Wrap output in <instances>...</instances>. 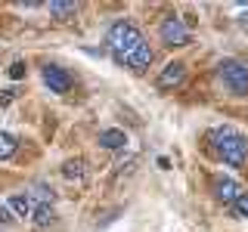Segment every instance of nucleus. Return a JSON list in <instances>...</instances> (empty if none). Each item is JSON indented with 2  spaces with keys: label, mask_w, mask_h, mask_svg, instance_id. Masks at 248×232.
I'll return each mask as SVG.
<instances>
[{
  "label": "nucleus",
  "mask_w": 248,
  "mask_h": 232,
  "mask_svg": "<svg viewBox=\"0 0 248 232\" xmlns=\"http://www.w3.org/2000/svg\"><path fill=\"white\" fill-rule=\"evenodd\" d=\"M75 13H78L75 3H62V0H53L50 3V15H56V19H72Z\"/></svg>",
  "instance_id": "9b49d317"
},
{
  "label": "nucleus",
  "mask_w": 248,
  "mask_h": 232,
  "mask_svg": "<svg viewBox=\"0 0 248 232\" xmlns=\"http://www.w3.org/2000/svg\"><path fill=\"white\" fill-rule=\"evenodd\" d=\"M208 139H211L217 158H220L223 164H230V167H245L248 164V139L239 133V130L214 127L211 133H208Z\"/></svg>",
  "instance_id": "f257e3e1"
},
{
  "label": "nucleus",
  "mask_w": 248,
  "mask_h": 232,
  "mask_svg": "<svg viewBox=\"0 0 248 232\" xmlns=\"http://www.w3.org/2000/svg\"><path fill=\"white\" fill-rule=\"evenodd\" d=\"M10 211L16 217H31L34 214V201H31V195H13L10 198Z\"/></svg>",
  "instance_id": "9d476101"
},
{
  "label": "nucleus",
  "mask_w": 248,
  "mask_h": 232,
  "mask_svg": "<svg viewBox=\"0 0 248 232\" xmlns=\"http://www.w3.org/2000/svg\"><path fill=\"white\" fill-rule=\"evenodd\" d=\"M217 77L232 96H245L248 93V62L242 59H223L217 65Z\"/></svg>",
  "instance_id": "7ed1b4c3"
},
{
  "label": "nucleus",
  "mask_w": 248,
  "mask_h": 232,
  "mask_svg": "<svg viewBox=\"0 0 248 232\" xmlns=\"http://www.w3.org/2000/svg\"><path fill=\"white\" fill-rule=\"evenodd\" d=\"M115 62H118V65H127V68H137V72H143V68L152 65V46L143 44V46H137L130 56H121V59H115Z\"/></svg>",
  "instance_id": "423d86ee"
},
{
  "label": "nucleus",
  "mask_w": 248,
  "mask_h": 232,
  "mask_svg": "<svg viewBox=\"0 0 248 232\" xmlns=\"http://www.w3.org/2000/svg\"><path fill=\"white\" fill-rule=\"evenodd\" d=\"M158 34H161V41L168 46H186L189 44V28H186L180 19H174V15H168V19L161 22Z\"/></svg>",
  "instance_id": "20e7f679"
},
{
  "label": "nucleus",
  "mask_w": 248,
  "mask_h": 232,
  "mask_svg": "<svg viewBox=\"0 0 248 232\" xmlns=\"http://www.w3.org/2000/svg\"><path fill=\"white\" fill-rule=\"evenodd\" d=\"M41 77H44L46 87H50V93H68L72 90V74H68L65 68H59V65H46L41 72Z\"/></svg>",
  "instance_id": "39448f33"
},
{
  "label": "nucleus",
  "mask_w": 248,
  "mask_h": 232,
  "mask_svg": "<svg viewBox=\"0 0 248 232\" xmlns=\"http://www.w3.org/2000/svg\"><path fill=\"white\" fill-rule=\"evenodd\" d=\"M13 214H10V204H0V223H10Z\"/></svg>",
  "instance_id": "6ab92c4d"
},
{
  "label": "nucleus",
  "mask_w": 248,
  "mask_h": 232,
  "mask_svg": "<svg viewBox=\"0 0 248 232\" xmlns=\"http://www.w3.org/2000/svg\"><path fill=\"white\" fill-rule=\"evenodd\" d=\"M16 136L13 133H0V161H6V158H13L16 155Z\"/></svg>",
  "instance_id": "ddd939ff"
},
{
  "label": "nucleus",
  "mask_w": 248,
  "mask_h": 232,
  "mask_svg": "<svg viewBox=\"0 0 248 232\" xmlns=\"http://www.w3.org/2000/svg\"><path fill=\"white\" fill-rule=\"evenodd\" d=\"M214 195L223 201V204H236V198L242 195V189H239L236 180H230V176H220V180H214Z\"/></svg>",
  "instance_id": "0eeeda50"
},
{
  "label": "nucleus",
  "mask_w": 248,
  "mask_h": 232,
  "mask_svg": "<svg viewBox=\"0 0 248 232\" xmlns=\"http://www.w3.org/2000/svg\"><path fill=\"white\" fill-rule=\"evenodd\" d=\"M183 74H186V65H183V62H168V65H165V72L158 74V87H161V90L177 87V84L183 81Z\"/></svg>",
  "instance_id": "6e6552de"
},
{
  "label": "nucleus",
  "mask_w": 248,
  "mask_h": 232,
  "mask_svg": "<svg viewBox=\"0 0 248 232\" xmlns=\"http://www.w3.org/2000/svg\"><path fill=\"white\" fill-rule=\"evenodd\" d=\"M232 214H236L239 220H248V192H242V195L236 198V204H232Z\"/></svg>",
  "instance_id": "2eb2a0df"
},
{
  "label": "nucleus",
  "mask_w": 248,
  "mask_h": 232,
  "mask_svg": "<svg viewBox=\"0 0 248 232\" xmlns=\"http://www.w3.org/2000/svg\"><path fill=\"white\" fill-rule=\"evenodd\" d=\"M99 145H103V149H124V145H127V133H124V130H103V133H99Z\"/></svg>",
  "instance_id": "1a4fd4ad"
},
{
  "label": "nucleus",
  "mask_w": 248,
  "mask_h": 232,
  "mask_svg": "<svg viewBox=\"0 0 248 232\" xmlns=\"http://www.w3.org/2000/svg\"><path fill=\"white\" fill-rule=\"evenodd\" d=\"M13 96H16L13 90H0V105H10V102H13Z\"/></svg>",
  "instance_id": "a211bd4d"
},
{
  "label": "nucleus",
  "mask_w": 248,
  "mask_h": 232,
  "mask_svg": "<svg viewBox=\"0 0 248 232\" xmlns=\"http://www.w3.org/2000/svg\"><path fill=\"white\" fill-rule=\"evenodd\" d=\"M22 74H25V62H13V65H10V77H16V81H19Z\"/></svg>",
  "instance_id": "f3484780"
},
{
  "label": "nucleus",
  "mask_w": 248,
  "mask_h": 232,
  "mask_svg": "<svg viewBox=\"0 0 248 232\" xmlns=\"http://www.w3.org/2000/svg\"><path fill=\"white\" fill-rule=\"evenodd\" d=\"M62 174H65L68 180H81L84 176V161H68V164L62 167Z\"/></svg>",
  "instance_id": "4468645a"
},
{
  "label": "nucleus",
  "mask_w": 248,
  "mask_h": 232,
  "mask_svg": "<svg viewBox=\"0 0 248 232\" xmlns=\"http://www.w3.org/2000/svg\"><path fill=\"white\" fill-rule=\"evenodd\" d=\"M106 44H108V50H112V56L121 59V56H130V53H134L137 46H143L146 41H143V34H140V28L134 22L121 19V22H115V25L108 28Z\"/></svg>",
  "instance_id": "f03ea898"
},
{
  "label": "nucleus",
  "mask_w": 248,
  "mask_h": 232,
  "mask_svg": "<svg viewBox=\"0 0 248 232\" xmlns=\"http://www.w3.org/2000/svg\"><path fill=\"white\" fill-rule=\"evenodd\" d=\"M34 198L41 201V204H50V201H53V189H46V186H34Z\"/></svg>",
  "instance_id": "dca6fc26"
},
{
  "label": "nucleus",
  "mask_w": 248,
  "mask_h": 232,
  "mask_svg": "<svg viewBox=\"0 0 248 232\" xmlns=\"http://www.w3.org/2000/svg\"><path fill=\"white\" fill-rule=\"evenodd\" d=\"M31 217H34L37 226H50L56 214H53V207H50V204H34V214H31Z\"/></svg>",
  "instance_id": "f8f14e48"
}]
</instances>
